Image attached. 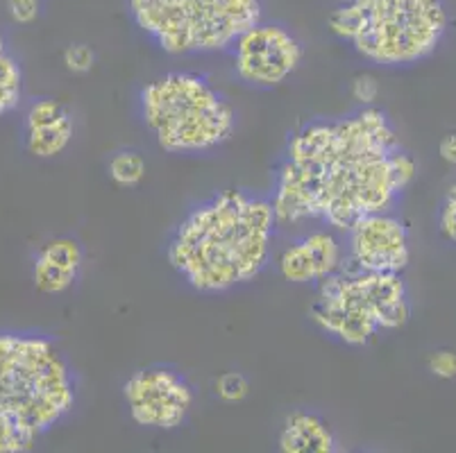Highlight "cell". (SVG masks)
<instances>
[{
	"mask_svg": "<svg viewBox=\"0 0 456 453\" xmlns=\"http://www.w3.org/2000/svg\"><path fill=\"white\" fill-rule=\"evenodd\" d=\"M126 5L141 35L171 57L230 53L264 19V0H126Z\"/></svg>",
	"mask_w": 456,
	"mask_h": 453,
	"instance_id": "cell-6",
	"label": "cell"
},
{
	"mask_svg": "<svg viewBox=\"0 0 456 453\" xmlns=\"http://www.w3.org/2000/svg\"><path fill=\"white\" fill-rule=\"evenodd\" d=\"M316 288L311 320L346 347H366L384 331L402 329L411 318V295L402 274L343 268Z\"/></svg>",
	"mask_w": 456,
	"mask_h": 453,
	"instance_id": "cell-7",
	"label": "cell"
},
{
	"mask_svg": "<svg viewBox=\"0 0 456 453\" xmlns=\"http://www.w3.org/2000/svg\"><path fill=\"white\" fill-rule=\"evenodd\" d=\"M216 394L225 404H239L250 394V384L241 372H225L216 381Z\"/></svg>",
	"mask_w": 456,
	"mask_h": 453,
	"instance_id": "cell-17",
	"label": "cell"
},
{
	"mask_svg": "<svg viewBox=\"0 0 456 453\" xmlns=\"http://www.w3.org/2000/svg\"><path fill=\"white\" fill-rule=\"evenodd\" d=\"M429 372L441 376V379H452L456 376V354L452 352H438L429 359Z\"/></svg>",
	"mask_w": 456,
	"mask_h": 453,
	"instance_id": "cell-22",
	"label": "cell"
},
{
	"mask_svg": "<svg viewBox=\"0 0 456 453\" xmlns=\"http://www.w3.org/2000/svg\"><path fill=\"white\" fill-rule=\"evenodd\" d=\"M64 64L70 73L85 75L94 69L95 53L86 44H70L64 50Z\"/></svg>",
	"mask_w": 456,
	"mask_h": 453,
	"instance_id": "cell-19",
	"label": "cell"
},
{
	"mask_svg": "<svg viewBox=\"0 0 456 453\" xmlns=\"http://www.w3.org/2000/svg\"><path fill=\"white\" fill-rule=\"evenodd\" d=\"M277 222L268 195L225 189L191 206L175 224L166 259L200 295H223L250 284L271 265Z\"/></svg>",
	"mask_w": 456,
	"mask_h": 453,
	"instance_id": "cell-2",
	"label": "cell"
},
{
	"mask_svg": "<svg viewBox=\"0 0 456 453\" xmlns=\"http://www.w3.org/2000/svg\"><path fill=\"white\" fill-rule=\"evenodd\" d=\"M418 173L379 107L300 125L281 152L273 193L280 227L343 231L363 215L395 211Z\"/></svg>",
	"mask_w": 456,
	"mask_h": 453,
	"instance_id": "cell-1",
	"label": "cell"
},
{
	"mask_svg": "<svg viewBox=\"0 0 456 453\" xmlns=\"http://www.w3.org/2000/svg\"><path fill=\"white\" fill-rule=\"evenodd\" d=\"M346 268V243L330 227H311L277 256V272L289 284L321 286Z\"/></svg>",
	"mask_w": 456,
	"mask_h": 453,
	"instance_id": "cell-11",
	"label": "cell"
},
{
	"mask_svg": "<svg viewBox=\"0 0 456 453\" xmlns=\"http://www.w3.org/2000/svg\"><path fill=\"white\" fill-rule=\"evenodd\" d=\"M111 182L121 189H134L146 177V159L136 150H118L107 161Z\"/></svg>",
	"mask_w": 456,
	"mask_h": 453,
	"instance_id": "cell-16",
	"label": "cell"
},
{
	"mask_svg": "<svg viewBox=\"0 0 456 453\" xmlns=\"http://www.w3.org/2000/svg\"><path fill=\"white\" fill-rule=\"evenodd\" d=\"M346 268L402 274L411 261V239L395 211L363 215L343 231Z\"/></svg>",
	"mask_w": 456,
	"mask_h": 453,
	"instance_id": "cell-10",
	"label": "cell"
},
{
	"mask_svg": "<svg viewBox=\"0 0 456 453\" xmlns=\"http://www.w3.org/2000/svg\"><path fill=\"white\" fill-rule=\"evenodd\" d=\"M139 118L168 155H209L236 132V109L209 77L171 70L139 91Z\"/></svg>",
	"mask_w": 456,
	"mask_h": 453,
	"instance_id": "cell-5",
	"label": "cell"
},
{
	"mask_svg": "<svg viewBox=\"0 0 456 453\" xmlns=\"http://www.w3.org/2000/svg\"><path fill=\"white\" fill-rule=\"evenodd\" d=\"M438 231L443 239L456 245V184L445 193L438 209Z\"/></svg>",
	"mask_w": 456,
	"mask_h": 453,
	"instance_id": "cell-18",
	"label": "cell"
},
{
	"mask_svg": "<svg viewBox=\"0 0 456 453\" xmlns=\"http://www.w3.org/2000/svg\"><path fill=\"white\" fill-rule=\"evenodd\" d=\"M76 134L70 111L55 98L35 100L23 118V143L37 159H55L64 155Z\"/></svg>",
	"mask_w": 456,
	"mask_h": 453,
	"instance_id": "cell-12",
	"label": "cell"
},
{
	"mask_svg": "<svg viewBox=\"0 0 456 453\" xmlns=\"http://www.w3.org/2000/svg\"><path fill=\"white\" fill-rule=\"evenodd\" d=\"M377 95H379V86H377V80L370 77V75H359V77L352 82V98L359 100L362 107L372 105L377 100Z\"/></svg>",
	"mask_w": 456,
	"mask_h": 453,
	"instance_id": "cell-21",
	"label": "cell"
},
{
	"mask_svg": "<svg viewBox=\"0 0 456 453\" xmlns=\"http://www.w3.org/2000/svg\"><path fill=\"white\" fill-rule=\"evenodd\" d=\"M236 80L252 89H277L305 61L300 36L277 20H256L230 48Z\"/></svg>",
	"mask_w": 456,
	"mask_h": 453,
	"instance_id": "cell-8",
	"label": "cell"
},
{
	"mask_svg": "<svg viewBox=\"0 0 456 453\" xmlns=\"http://www.w3.org/2000/svg\"><path fill=\"white\" fill-rule=\"evenodd\" d=\"M85 249L70 236L48 240L32 261V281L41 295H61L80 279Z\"/></svg>",
	"mask_w": 456,
	"mask_h": 453,
	"instance_id": "cell-13",
	"label": "cell"
},
{
	"mask_svg": "<svg viewBox=\"0 0 456 453\" xmlns=\"http://www.w3.org/2000/svg\"><path fill=\"white\" fill-rule=\"evenodd\" d=\"M132 422L152 431H175L189 419L196 392L184 374L166 365L136 369L123 385Z\"/></svg>",
	"mask_w": 456,
	"mask_h": 453,
	"instance_id": "cell-9",
	"label": "cell"
},
{
	"mask_svg": "<svg viewBox=\"0 0 456 453\" xmlns=\"http://www.w3.org/2000/svg\"><path fill=\"white\" fill-rule=\"evenodd\" d=\"M280 449L284 453H336L341 447L321 415L293 410L280 431Z\"/></svg>",
	"mask_w": 456,
	"mask_h": 453,
	"instance_id": "cell-14",
	"label": "cell"
},
{
	"mask_svg": "<svg viewBox=\"0 0 456 453\" xmlns=\"http://www.w3.org/2000/svg\"><path fill=\"white\" fill-rule=\"evenodd\" d=\"M23 98V70L19 60L0 35V120L10 116Z\"/></svg>",
	"mask_w": 456,
	"mask_h": 453,
	"instance_id": "cell-15",
	"label": "cell"
},
{
	"mask_svg": "<svg viewBox=\"0 0 456 453\" xmlns=\"http://www.w3.org/2000/svg\"><path fill=\"white\" fill-rule=\"evenodd\" d=\"M7 14L16 25H32L41 14V0H7Z\"/></svg>",
	"mask_w": 456,
	"mask_h": 453,
	"instance_id": "cell-20",
	"label": "cell"
},
{
	"mask_svg": "<svg viewBox=\"0 0 456 453\" xmlns=\"http://www.w3.org/2000/svg\"><path fill=\"white\" fill-rule=\"evenodd\" d=\"M441 157L447 161V164L456 166V134H447L445 139L441 141Z\"/></svg>",
	"mask_w": 456,
	"mask_h": 453,
	"instance_id": "cell-23",
	"label": "cell"
},
{
	"mask_svg": "<svg viewBox=\"0 0 456 453\" xmlns=\"http://www.w3.org/2000/svg\"><path fill=\"white\" fill-rule=\"evenodd\" d=\"M77 401V379L44 334H0V453H26L60 426Z\"/></svg>",
	"mask_w": 456,
	"mask_h": 453,
	"instance_id": "cell-3",
	"label": "cell"
},
{
	"mask_svg": "<svg viewBox=\"0 0 456 453\" xmlns=\"http://www.w3.org/2000/svg\"><path fill=\"white\" fill-rule=\"evenodd\" d=\"M452 25L447 0H341L327 28L363 61L409 69L429 60Z\"/></svg>",
	"mask_w": 456,
	"mask_h": 453,
	"instance_id": "cell-4",
	"label": "cell"
}]
</instances>
